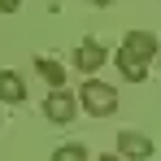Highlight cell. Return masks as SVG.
I'll return each mask as SVG.
<instances>
[{
  "mask_svg": "<svg viewBox=\"0 0 161 161\" xmlns=\"http://www.w3.org/2000/svg\"><path fill=\"white\" fill-rule=\"evenodd\" d=\"M79 105L92 113V118H109L113 109H118V92L109 87V83H100V79H87L79 87Z\"/></svg>",
  "mask_w": 161,
  "mask_h": 161,
  "instance_id": "cell-1",
  "label": "cell"
},
{
  "mask_svg": "<svg viewBox=\"0 0 161 161\" xmlns=\"http://www.w3.org/2000/svg\"><path fill=\"white\" fill-rule=\"evenodd\" d=\"M79 109H83L79 96H70L65 87H53V92H48V100H44V118H48V122H57V126H65Z\"/></svg>",
  "mask_w": 161,
  "mask_h": 161,
  "instance_id": "cell-2",
  "label": "cell"
},
{
  "mask_svg": "<svg viewBox=\"0 0 161 161\" xmlns=\"http://www.w3.org/2000/svg\"><path fill=\"white\" fill-rule=\"evenodd\" d=\"M118 153H122L126 161H148L153 153H157V144H153L144 131H118Z\"/></svg>",
  "mask_w": 161,
  "mask_h": 161,
  "instance_id": "cell-3",
  "label": "cell"
},
{
  "mask_svg": "<svg viewBox=\"0 0 161 161\" xmlns=\"http://www.w3.org/2000/svg\"><path fill=\"white\" fill-rule=\"evenodd\" d=\"M74 65L83 70V79H92L100 65H105V48L96 44V39H87V44H79V53H74Z\"/></svg>",
  "mask_w": 161,
  "mask_h": 161,
  "instance_id": "cell-4",
  "label": "cell"
},
{
  "mask_svg": "<svg viewBox=\"0 0 161 161\" xmlns=\"http://www.w3.org/2000/svg\"><path fill=\"white\" fill-rule=\"evenodd\" d=\"M118 70H122L126 83H144V79H148V61L135 57V53H126V48H118Z\"/></svg>",
  "mask_w": 161,
  "mask_h": 161,
  "instance_id": "cell-5",
  "label": "cell"
},
{
  "mask_svg": "<svg viewBox=\"0 0 161 161\" xmlns=\"http://www.w3.org/2000/svg\"><path fill=\"white\" fill-rule=\"evenodd\" d=\"M0 100H4V105H22V100H26V83H22V74L0 70Z\"/></svg>",
  "mask_w": 161,
  "mask_h": 161,
  "instance_id": "cell-6",
  "label": "cell"
},
{
  "mask_svg": "<svg viewBox=\"0 0 161 161\" xmlns=\"http://www.w3.org/2000/svg\"><path fill=\"white\" fill-rule=\"evenodd\" d=\"M122 48L135 57H144V61H153L157 57V35H148V31H131L126 39H122Z\"/></svg>",
  "mask_w": 161,
  "mask_h": 161,
  "instance_id": "cell-7",
  "label": "cell"
},
{
  "mask_svg": "<svg viewBox=\"0 0 161 161\" xmlns=\"http://www.w3.org/2000/svg\"><path fill=\"white\" fill-rule=\"evenodd\" d=\"M35 70L48 79V87H65V65H57L53 57H39V61H35Z\"/></svg>",
  "mask_w": 161,
  "mask_h": 161,
  "instance_id": "cell-8",
  "label": "cell"
},
{
  "mask_svg": "<svg viewBox=\"0 0 161 161\" xmlns=\"http://www.w3.org/2000/svg\"><path fill=\"white\" fill-rule=\"evenodd\" d=\"M53 161H87V148L83 144H61L53 153Z\"/></svg>",
  "mask_w": 161,
  "mask_h": 161,
  "instance_id": "cell-9",
  "label": "cell"
},
{
  "mask_svg": "<svg viewBox=\"0 0 161 161\" xmlns=\"http://www.w3.org/2000/svg\"><path fill=\"white\" fill-rule=\"evenodd\" d=\"M22 9V0H0V13H18Z\"/></svg>",
  "mask_w": 161,
  "mask_h": 161,
  "instance_id": "cell-10",
  "label": "cell"
},
{
  "mask_svg": "<svg viewBox=\"0 0 161 161\" xmlns=\"http://www.w3.org/2000/svg\"><path fill=\"white\" fill-rule=\"evenodd\" d=\"M100 161H126V157H122V153H118V157H100Z\"/></svg>",
  "mask_w": 161,
  "mask_h": 161,
  "instance_id": "cell-11",
  "label": "cell"
},
{
  "mask_svg": "<svg viewBox=\"0 0 161 161\" xmlns=\"http://www.w3.org/2000/svg\"><path fill=\"white\" fill-rule=\"evenodd\" d=\"M92 4H100V9H105V4H113V0H92Z\"/></svg>",
  "mask_w": 161,
  "mask_h": 161,
  "instance_id": "cell-12",
  "label": "cell"
}]
</instances>
